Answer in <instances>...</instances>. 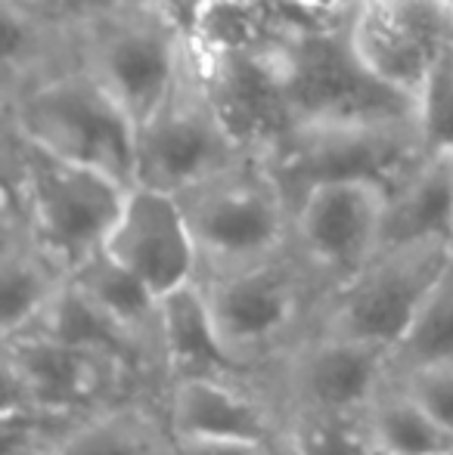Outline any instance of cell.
I'll return each instance as SVG.
<instances>
[{"instance_id": "obj_23", "label": "cell", "mask_w": 453, "mask_h": 455, "mask_svg": "<svg viewBox=\"0 0 453 455\" xmlns=\"http://www.w3.org/2000/svg\"><path fill=\"white\" fill-rule=\"evenodd\" d=\"M417 124L429 152H453V47L425 78L417 96Z\"/></svg>"}, {"instance_id": "obj_4", "label": "cell", "mask_w": 453, "mask_h": 455, "mask_svg": "<svg viewBox=\"0 0 453 455\" xmlns=\"http://www.w3.org/2000/svg\"><path fill=\"white\" fill-rule=\"evenodd\" d=\"M174 196L193 229L202 273L267 260L292 245L295 211L258 152H246Z\"/></svg>"}, {"instance_id": "obj_30", "label": "cell", "mask_w": 453, "mask_h": 455, "mask_svg": "<svg viewBox=\"0 0 453 455\" xmlns=\"http://www.w3.org/2000/svg\"><path fill=\"white\" fill-rule=\"evenodd\" d=\"M450 455H453V452H450Z\"/></svg>"}, {"instance_id": "obj_24", "label": "cell", "mask_w": 453, "mask_h": 455, "mask_svg": "<svg viewBox=\"0 0 453 455\" xmlns=\"http://www.w3.org/2000/svg\"><path fill=\"white\" fill-rule=\"evenodd\" d=\"M394 381L453 434V365H423L394 371Z\"/></svg>"}, {"instance_id": "obj_12", "label": "cell", "mask_w": 453, "mask_h": 455, "mask_svg": "<svg viewBox=\"0 0 453 455\" xmlns=\"http://www.w3.org/2000/svg\"><path fill=\"white\" fill-rule=\"evenodd\" d=\"M106 251L158 298L193 285L202 273L199 248L177 196L143 183L127 192Z\"/></svg>"}, {"instance_id": "obj_10", "label": "cell", "mask_w": 453, "mask_h": 455, "mask_svg": "<svg viewBox=\"0 0 453 455\" xmlns=\"http://www.w3.org/2000/svg\"><path fill=\"white\" fill-rule=\"evenodd\" d=\"M385 202L388 192L367 180L320 183L295 202L292 248L320 282L323 294L382 251Z\"/></svg>"}, {"instance_id": "obj_29", "label": "cell", "mask_w": 453, "mask_h": 455, "mask_svg": "<svg viewBox=\"0 0 453 455\" xmlns=\"http://www.w3.org/2000/svg\"><path fill=\"white\" fill-rule=\"evenodd\" d=\"M376 455H385V452H376Z\"/></svg>"}, {"instance_id": "obj_18", "label": "cell", "mask_w": 453, "mask_h": 455, "mask_svg": "<svg viewBox=\"0 0 453 455\" xmlns=\"http://www.w3.org/2000/svg\"><path fill=\"white\" fill-rule=\"evenodd\" d=\"M4 6V84L0 100L75 68V31L66 19Z\"/></svg>"}, {"instance_id": "obj_9", "label": "cell", "mask_w": 453, "mask_h": 455, "mask_svg": "<svg viewBox=\"0 0 453 455\" xmlns=\"http://www.w3.org/2000/svg\"><path fill=\"white\" fill-rule=\"evenodd\" d=\"M394 381V354L357 338L311 329L279 360L273 394L283 412H369Z\"/></svg>"}, {"instance_id": "obj_27", "label": "cell", "mask_w": 453, "mask_h": 455, "mask_svg": "<svg viewBox=\"0 0 453 455\" xmlns=\"http://www.w3.org/2000/svg\"><path fill=\"white\" fill-rule=\"evenodd\" d=\"M261 455H304L302 446H298L295 437H292V431L286 427V419H283V425L261 443Z\"/></svg>"}, {"instance_id": "obj_22", "label": "cell", "mask_w": 453, "mask_h": 455, "mask_svg": "<svg viewBox=\"0 0 453 455\" xmlns=\"http://www.w3.org/2000/svg\"><path fill=\"white\" fill-rule=\"evenodd\" d=\"M286 427L304 455H376L369 412H286Z\"/></svg>"}, {"instance_id": "obj_3", "label": "cell", "mask_w": 453, "mask_h": 455, "mask_svg": "<svg viewBox=\"0 0 453 455\" xmlns=\"http://www.w3.org/2000/svg\"><path fill=\"white\" fill-rule=\"evenodd\" d=\"M258 156L271 164L295 211L298 198L320 183L367 180L392 192L429 149L417 115H400L292 124Z\"/></svg>"}, {"instance_id": "obj_19", "label": "cell", "mask_w": 453, "mask_h": 455, "mask_svg": "<svg viewBox=\"0 0 453 455\" xmlns=\"http://www.w3.org/2000/svg\"><path fill=\"white\" fill-rule=\"evenodd\" d=\"M69 279L112 323H118L133 341L143 344L162 369V360H158V304H162V298L152 294V288L143 279H137L127 267H121L106 248L81 267H75Z\"/></svg>"}, {"instance_id": "obj_5", "label": "cell", "mask_w": 453, "mask_h": 455, "mask_svg": "<svg viewBox=\"0 0 453 455\" xmlns=\"http://www.w3.org/2000/svg\"><path fill=\"white\" fill-rule=\"evenodd\" d=\"M0 121L44 149L137 186V121L85 68L0 100Z\"/></svg>"}, {"instance_id": "obj_14", "label": "cell", "mask_w": 453, "mask_h": 455, "mask_svg": "<svg viewBox=\"0 0 453 455\" xmlns=\"http://www.w3.org/2000/svg\"><path fill=\"white\" fill-rule=\"evenodd\" d=\"M158 360L165 384L177 378H230L264 384L227 350L199 282L165 294L158 304Z\"/></svg>"}, {"instance_id": "obj_17", "label": "cell", "mask_w": 453, "mask_h": 455, "mask_svg": "<svg viewBox=\"0 0 453 455\" xmlns=\"http://www.w3.org/2000/svg\"><path fill=\"white\" fill-rule=\"evenodd\" d=\"M16 455H171V434L158 403L140 406L125 400L60 427L37 450Z\"/></svg>"}, {"instance_id": "obj_2", "label": "cell", "mask_w": 453, "mask_h": 455, "mask_svg": "<svg viewBox=\"0 0 453 455\" xmlns=\"http://www.w3.org/2000/svg\"><path fill=\"white\" fill-rule=\"evenodd\" d=\"M208 310L227 350L273 390L279 360L314 325L323 288L295 248L246 267L202 273Z\"/></svg>"}, {"instance_id": "obj_16", "label": "cell", "mask_w": 453, "mask_h": 455, "mask_svg": "<svg viewBox=\"0 0 453 455\" xmlns=\"http://www.w3.org/2000/svg\"><path fill=\"white\" fill-rule=\"evenodd\" d=\"M417 242L453 245V152H429L388 192L382 248Z\"/></svg>"}, {"instance_id": "obj_1", "label": "cell", "mask_w": 453, "mask_h": 455, "mask_svg": "<svg viewBox=\"0 0 453 455\" xmlns=\"http://www.w3.org/2000/svg\"><path fill=\"white\" fill-rule=\"evenodd\" d=\"M4 204L22 211L31 233L72 275L103 251L131 186L91 164L44 149L12 127H0Z\"/></svg>"}, {"instance_id": "obj_15", "label": "cell", "mask_w": 453, "mask_h": 455, "mask_svg": "<svg viewBox=\"0 0 453 455\" xmlns=\"http://www.w3.org/2000/svg\"><path fill=\"white\" fill-rule=\"evenodd\" d=\"M69 282V270L37 242L22 211L4 204L0 227V329L6 338L35 329Z\"/></svg>"}, {"instance_id": "obj_28", "label": "cell", "mask_w": 453, "mask_h": 455, "mask_svg": "<svg viewBox=\"0 0 453 455\" xmlns=\"http://www.w3.org/2000/svg\"><path fill=\"white\" fill-rule=\"evenodd\" d=\"M0 4H10L19 6V10H28V12H41V16H62V4L60 0H0Z\"/></svg>"}, {"instance_id": "obj_6", "label": "cell", "mask_w": 453, "mask_h": 455, "mask_svg": "<svg viewBox=\"0 0 453 455\" xmlns=\"http://www.w3.org/2000/svg\"><path fill=\"white\" fill-rule=\"evenodd\" d=\"M246 152L214 100L190 31L168 87L137 124V183L181 192Z\"/></svg>"}, {"instance_id": "obj_11", "label": "cell", "mask_w": 453, "mask_h": 455, "mask_svg": "<svg viewBox=\"0 0 453 455\" xmlns=\"http://www.w3.org/2000/svg\"><path fill=\"white\" fill-rule=\"evenodd\" d=\"M348 35L382 84L417 102L435 62L453 47V0H354Z\"/></svg>"}, {"instance_id": "obj_13", "label": "cell", "mask_w": 453, "mask_h": 455, "mask_svg": "<svg viewBox=\"0 0 453 455\" xmlns=\"http://www.w3.org/2000/svg\"><path fill=\"white\" fill-rule=\"evenodd\" d=\"M168 434L267 440L286 412L271 387L230 378H177L158 394Z\"/></svg>"}, {"instance_id": "obj_26", "label": "cell", "mask_w": 453, "mask_h": 455, "mask_svg": "<svg viewBox=\"0 0 453 455\" xmlns=\"http://www.w3.org/2000/svg\"><path fill=\"white\" fill-rule=\"evenodd\" d=\"M60 4H62V16H66V22L81 25V22H91V19L118 12V10H125V6L143 4V0H60Z\"/></svg>"}, {"instance_id": "obj_20", "label": "cell", "mask_w": 453, "mask_h": 455, "mask_svg": "<svg viewBox=\"0 0 453 455\" xmlns=\"http://www.w3.org/2000/svg\"><path fill=\"white\" fill-rule=\"evenodd\" d=\"M369 425L385 455H450L453 434L432 419L398 381H392L369 406Z\"/></svg>"}, {"instance_id": "obj_21", "label": "cell", "mask_w": 453, "mask_h": 455, "mask_svg": "<svg viewBox=\"0 0 453 455\" xmlns=\"http://www.w3.org/2000/svg\"><path fill=\"white\" fill-rule=\"evenodd\" d=\"M453 365V258L438 275L417 323L394 350V371Z\"/></svg>"}, {"instance_id": "obj_25", "label": "cell", "mask_w": 453, "mask_h": 455, "mask_svg": "<svg viewBox=\"0 0 453 455\" xmlns=\"http://www.w3.org/2000/svg\"><path fill=\"white\" fill-rule=\"evenodd\" d=\"M261 443H264V440L171 434V455H261Z\"/></svg>"}, {"instance_id": "obj_8", "label": "cell", "mask_w": 453, "mask_h": 455, "mask_svg": "<svg viewBox=\"0 0 453 455\" xmlns=\"http://www.w3.org/2000/svg\"><path fill=\"white\" fill-rule=\"evenodd\" d=\"M453 258L448 242L388 245L363 270L323 294L311 329L398 350L438 275Z\"/></svg>"}, {"instance_id": "obj_7", "label": "cell", "mask_w": 453, "mask_h": 455, "mask_svg": "<svg viewBox=\"0 0 453 455\" xmlns=\"http://www.w3.org/2000/svg\"><path fill=\"white\" fill-rule=\"evenodd\" d=\"M72 31L78 68L97 78L140 124L168 87L190 25L168 0H143L72 25Z\"/></svg>"}]
</instances>
